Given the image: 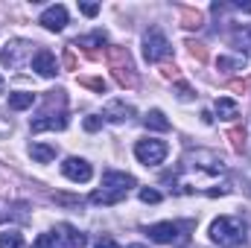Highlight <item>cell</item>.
Segmentation results:
<instances>
[{"instance_id": "cell-28", "label": "cell", "mask_w": 251, "mask_h": 248, "mask_svg": "<svg viewBox=\"0 0 251 248\" xmlns=\"http://www.w3.org/2000/svg\"><path fill=\"white\" fill-rule=\"evenodd\" d=\"M0 94H3V76H0Z\"/></svg>"}, {"instance_id": "cell-1", "label": "cell", "mask_w": 251, "mask_h": 248, "mask_svg": "<svg viewBox=\"0 0 251 248\" xmlns=\"http://www.w3.org/2000/svg\"><path fill=\"white\" fill-rule=\"evenodd\" d=\"M181 173H184V178H181L184 190H201L204 178L213 181V178H219L225 173V161L216 152H210V149H196V152L184 155Z\"/></svg>"}, {"instance_id": "cell-7", "label": "cell", "mask_w": 251, "mask_h": 248, "mask_svg": "<svg viewBox=\"0 0 251 248\" xmlns=\"http://www.w3.org/2000/svg\"><path fill=\"white\" fill-rule=\"evenodd\" d=\"M38 24H41L44 29H50V32H62L64 26H67V9H64L62 3H56V6H47V9L41 12Z\"/></svg>"}, {"instance_id": "cell-4", "label": "cell", "mask_w": 251, "mask_h": 248, "mask_svg": "<svg viewBox=\"0 0 251 248\" xmlns=\"http://www.w3.org/2000/svg\"><path fill=\"white\" fill-rule=\"evenodd\" d=\"M181 228L190 231V228H193V222H184V225H176V222H155V225H149V228H146V234H149V240H152V243L173 246V243H181V240H184V237H181Z\"/></svg>"}, {"instance_id": "cell-19", "label": "cell", "mask_w": 251, "mask_h": 248, "mask_svg": "<svg viewBox=\"0 0 251 248\" xmlns=\"http://www.w3.org/2000/svg\"><path fill=\"white\" fill-rule=\"evenodd\" d=\"M231 41H234V47H243V50H251V26H243V29H234V32H231Z\"/></svg>"}, {"instance_id": "cell-26", "label": "cell", "mask_w": 251, "mask_h": 248, "mask_svg": "<svg viewBox=\"0 0 251 248\" xmlns=\"http://www.w3.org/2000/svg\"><path fill=\"white\" fill-rule=\"evenodd\" d=\"M234 9H240V12H251V3H234Z\"/></svg>"}, {"instance_id": "cell-20", "label": "cell", "mask_w": 251, "mask_h": 248, "mask_svg": "<svg viewBox=\"0 0 251 248\" xmlns=\"http://www.w3.org/2000/svg\"><path fill=\"white\" fill-rule=\"evenodd\" d=\"M0 248H24V237L18 231H3L0 234Z\"/></svg>"}, {"instance_id": "cell-12", "label": "cell", "mask_w": 251, "mask_h": 248, "mask_svg": "<svg viewBox=\"0 0 251 248\" xmlns=\"http://www.w3.org/2000/svg\"><path fill=\"white\" fill-rule=\"evenodd\" d=\"M56 234H59V240H62L67 248H82V246H85V237H82L73 225H59V231H56Z\"/></svg>"}, {"instance_id": "cell-11", "label": "cell", "mask_w": 251, "mask_h": 248, "mask_svg": "<svg viewBox=\"0 0 251 248\" xmlns=\"http://www.w3.org/2000/svg\"><path fill=\"white\" fill-rule=\"evenodd\" d=\"M67 128V114L59 111V114H44V117H38V120H32V131L38 134V131H62Z\"/></svg>"}, {"instance_id": "cell-9", "label": "cell", "mask_w": 251, "mask_h": 248, "mask_svg": "<svg viewBox=\"0 0 251 248\" xmlns=\"http://www.w3.org/2000/svg\"><path fill=\"white\" fill-rule=\"evenodd\" d=\"M134 114V108L126 102V99H111L108 105H105V111H102V120H108V123H123Z\"/></svg>"}, {"instance_id": "cell-6", "label": "cell", "mask_w": 251, "mask_h": 248, "mask_svg": "<svg viewBox=\"0 0 251 248\" xmlns=\"http://www.w3.org/2000/svg\"><path fill=\"white\" fill-rule=\"evenodd\" d=\"M62 175L67 181H73V184H85V181H91L94 167H91L85 158H67L62 164Z\"/></svg>"}, {"instance_id": "cell-22", "label": "cell", "mask_w": 251, "mask_h": 248, "mask_svg": "<svg viewBox=\"0 0 251 248\" xmlns=\"http://www.w3.org/2000/svg\"><path fill=\"white\" fill-rule=\"evenodd\" d=\"M140 201H143V204H158V201H161V193L152 190V187H143V190H140Z\"/></svg>"}, {"instance_id": "cell-17", "label": "cell", "mask_w": 251, "mask_h": 248, "mask_svg": "<svg viewBox=\"0 0 251 248\" xmlns=\"http://www.w3.org/2000/svg\"><path fill=\"white\" fill-rule=\"evenodd\" d=\"M143 123H146V128H152V131H170V120H167V117H164V111H158V108H155V111H149Z\"/></svg>"}, {"instance_id": "cell-8", "label": "cell", "mask_w": 251, "mask_h": 248, "mask_svg": "<svg viewBox=\"0 0 251 248\" xmlns=\"http://www.w3.org/2000/svg\"><path fill=\"white\" fill-rule=\"evenodd\" d=\"M102 187L111 190V193L128 196V190L134 187V178H131L128 173H114V170H108V173H102Z\"/></svg>"}, {"instance_id": "cell-16", "label": "cell", "mask_w": 251, "mask_h": 248, "mask_svg": "<svg viewBox=\"0 0 251 248\" xmlns=\"http://www.w3.org/2000/svg\"><path fill=\"white\" fill-rule=\"evenodd\" d=\"M123 198H126L123 193H111V190H105V187L91 193V201H94V204H117V201H123Z\"/></svg>"}, {"instance_id": "cell-15", "label": "cell", "mask_w": 251, "mask_h": 248, "mask_svg": "<svg viewBox=\"0 0 251 248\" xmlns=\"http://www.w3.org/2000/svg\"><path fill=\"white\" fill-rule=\"evenodd\" d=\"M29 155H32V161H38V164H50V161L56 158V146H50V143H32V146H29Z\"/></svg>"}, {"instance_id": "cell-18", "label": "cell", "mask_w": 251, "mask_h": 248, "mask_svg": "<svg viewBox=\"0 0 251 248\" xmlns=\"http://www.w3.org/2000/svg\"><path fill=\"white\" fill-rule=\"evenodd\" d=\"M32 248H67V246L59 240V234L53 231V234H41V237L32 243Z\"/></svg>"}, {"instance_id": "cell-24", "label": "cell", "mask_w": 251, "mask_h": 248, "mask_svg": "<svg viewBox=\"0 0 251 248\" xmlns=\"http://www.w3.org/2000/svg\"><path fill=\"white\" fill-rule=\"evenodd\" d=\"M100 125H102V117H88V120H85V128H88V131H97Z\"/></svg>"}, {"instance_id": "cell-10", "label": "cell", "mask_w": 251, "mask_h": 248, "mask_svg": "<svg viewBox=\"0 0 251 248\" xmlns=\"http://www.w3.org/2000/svg\"><path fill=\"white\" fill-rule=\"evenodd\" d=\"M32 70L38 73V76H44V79H50V76H56V56L50 53V50H38L35 56H32Z\"/></svg>"}, {"instance_id": "cell-3", "label": "cell", "mask_w": 251, "mask_h": 248, "mask_svg": "<svg viewBox=\"0 0 251 248\" xmlns=\"http://www.w3.org/2000/svg\"><path fill=\"white\" fill-rule=\"evenodd\" d=\"M167 152H170V146H167L164 140H155V137H146V140H137V143H134V158H137L140 164H146V167L164 164Z\"/></svg>"}, {"instance_id": "cell-5", "label": "cell", "mask_w": 251, "mask_h": 248, "mask_svg": "<svg viewBox=\"0 0 251 248\" xmlns=\"http://www.w3.org/2000/svg\"><path fill=\"white\" fill-rule=\"evenodd\" d=\"M143 56H146V62H161V59L170 56V41L158 26H152L143 35Z\"/></svg>"}, {"instance_id": "cell-14", "label": "cell", "mask_w": 251, "mask_h": 248, "mask_svg": "<svg viewBox=\"0 0 251 248\" xmlns=\"http://www.w3.org/2000/svg\"><path fill=\"white\" fill-rule=\"evenodd\" d=\"M216 114H219L222 120H237V117H240V105H237L234 99H228V97H219V99H216Z\"/></svg>"}, {"instance_id": "cell-23", "label": "cell", "mask_w": 251, "mask_h": 248, "mask_svg": "<svg viewBox=\"0 0 251 248\" xmlns=\"http://www.w3.org/2000/svg\"><path fill=\"white\" fill-rule=\"evenodd\" d=\"M79 9H82V12H85V15H88V18H94V15H97V12H100V6H97V3H82V6H79Z\"/></svg>"}, {"instance_id": "cell-27", "label": "cell", "mask_w": 251, "mask_h": 248, "mask_svg": "<svg viewBox=\"0 0 251 248\" xmlns=\"http://www.w3.org/2000/svg\"><path fill=\"white\" fill-rule=\"evenodd\" d=\"M126 248H146V246H137V243H134V246H126Z\"/></svg>"}, {"instance_id": "cell-2", "label": "cell", "mask_w": 251, "mask_h": 248, "mask_svg": "<svg viewBox=\"0 0 251 248\" xmlns=\"http://www.w3.org/2000/svg\"><path fill=\"white\" fill-rule=\"evenodd\" d=\"M210 240L219 248H240L246 243V225L237 216H219L210 222Z\"/></svg>"}, {"instance_id": "cell-25", "label": "cell", "mask_w": 251, "mask_h": 248, "mask_svg": "<svg viewBox=\"0 0 251 248\" xmlns=\"http://www.w3.org/2000/svg\"><path fill=\"white\" fill-rule=\"evenodd\" d=\"M97 248H120V246H117V243H114L111 237H102V240L97 243Z\"/></svg>"}, {"instance_id": "cell-13", "label": "cell", "mask_w": 251, "mask_h": 248, "mask_svg": "<svg viewBox=\"0 0 251 248\" xmlns=\"http://www.w3.org/2000/svg\"><path fill=\"white\" fill-rule=\"evenodd\" d=\"M32 102H35V94H26V91L9 94V108L12 111H26V108H32Z\"/></svg>"}, {"instance_id": "cell-21", "label": "cell", "mask_w": 251, "mask_h": 248, "mask_svg": "<svg viewBox=\"0 0 251 248\" xmlns=\"http://www.w3.org/2000/svg\"><path fill=\"white\" fill-rule=\"evenodd\" d=\"M219 70H243L246 67V59L243 56H219Z\"/></svg>"}]
</instances>
